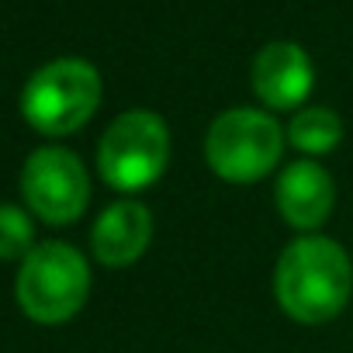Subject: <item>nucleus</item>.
Segmentation results:
<instances>
[{
  "label": "nucleus",
  "instance_id": "nucleus-1",
  "mask_svg": "<svg viewBox=\"0 0 353 353\" xmlns=\"http://www.w3.org/2000/svg\"><path fill=\"white\" fill-rule=\"evenodd\" d=\"M277 305L301 325L332 322L353 294L350 253L329 236H298L274 267Z\"/></svg>",
  "mask_w": 353,
  "mask_h": 353
},
{
  "label": "nucleus",
  "instance_id": "nucleus-2",
  "mask_svg": "<svg viewBox=\"0 0 353 353\" xmlns=\"http://www.w3.org/2000/svg\"><path fill=\"white\" fill-rule=\"evenodd\" d=\"M101 104V73L94 63L63 56L39 66L21 90V114L42 135H70L83 128Z\"/></svg>",
  "mask_w": 353,
  "mask_h": 353
},
{
  "label": "nucleus",
  "instance_id": "nucleus-3",
  "mask_svg": "<svg viewBox=\"0 0 353 353\" xmlns=\"http://www.w3.org/2000/svg\"><path fill=\"white\" fill-rule=\"evenodd\" d=\"M14 294L32 322L59 325L70 322L90 294V267L70 243H39L18 270Z\"/></svg>",
  "mask_w": 353,
  "mask_h": 353
},
{
  "label": "nucleus",
  "instance_id": "nucleus-4",
  "mask_svg": "<svg viewBox=\"0 0 353 353\" xmlns=\"http://www.w3.org/2000/svg\"><path fill=\"white\" fill-rule=\"evenodd\" d=\"M170 163V128L156 111H121L97 145V173L111 191L135 194L152 188Z\"/></svg>",
  "mask_w": 353,
  "mask_h": 353
},
{
  "label": "nucleus",
  "instance_id": "nucleus-5",
  "mask_svg": "<svg viewBox=\"0 0 353 353\" xmlns=\"http://www.w3.org/2000/svg\"><path fill=\"white\" fill-rule=\"evenodd\" d=\"M284 142L288 135L274 114L260 108H229L208 125L205 159L212 173L229 184H256L281 163Z\"/></svg>",
  "mask_w": 353,
  "mask_h": 353
},
{
  "label": "nucleus",
  "instance_id": "nucleus-6",
  "mask_svg": "<svg viewBox=\"0 0 353 353\" xmlns=\"http://www.w3.org/2000/svg\"><path fill=\"white\" fill-rule=\"evenodd\" d=\"M21 194L32 215L49 225H70L87 212L90 176L77 152L63 145H42L25 159Z\"/></svg>",
  "mask_w": 353,
  "mask_h": 353
},
{
  "label": "nucleus",
  "instance_id": "nucleus-7",
  "mask_svg": "<svg viewBox=\"0 0 353 353\" xmlns=\"http://www.w3.org/2000/svg\"><path fill=\"white\" fill-rule=\"evenodd\" d=\"M274 201L281 219L298 229V232H315L332 205H336V188H332V176L322 163L315 159H294L281 170L277 176V188H274Z\"/></svg>",
  "mask_w": 353,
  "mask_h": 353
},
{
  "label": "nucleus",
  "instance_id": "nucleus-8",
  "mask_svg": "<svg viewBox=\"0 0 353 353\" xmlns=\"http://www.w3.org/2000/svg\"><path fill=\"white\" fill-rule=\"evenodd\" d=\"M312 83L315 66L294 42H267L253 59V90L274 111L301 108V101L312 94Z\"/></svg>",
  "mask_w": 353,
  "mask_h": 353
},
{
  "label": "nucleus",
  "instance_id": "nucleus-9",
  "mask_svg": "<svg viewBox=\"0 0 353 353\" xmlns=\"http://www.w3.org/2000/svg\"><path fill=\"white\" fill-rule=\"evenodd\" d=\"M152 243V215L142 201L121 198L108 205L90 232V250L104 267H128L135 263Z\"/></svg>",
  "mask_w": 353,
  "mask_h": 353
},
{
  "label": "nucleus",
  "instance_id": "nucleus-10",
  "mask_svg": "<svg viewBox=\"0 0 353 353\" xmlns=\"http://www.w3.org/2000/svg\"><path fill=\"white\" fill-rule=\"evenodd\" d=\"M288 142L298 152H305L308 159L322 156V152H332L343 142V121L329 108H301L288 125Z\"/></svg>",
  "mask_w": 353,
  "mask_h": 353
},
{
  "label": "nucleus",
  "instance_id": "nucleus-11",
  "mask_svg": "<svg viewBox=\"0 0 353 353\" xmlns=\"http://www.w3.org/2000/svg\"><path fill=\"white\" fill-rule=\"evenodd\" d=\"M35 250V229L28 212L18 205H0V260H25Z\"/></svg>",
  "mask_w": 353,
  "mask_h": 353
}]
</instances>
